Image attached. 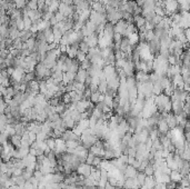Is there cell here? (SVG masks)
<instances>
[{
	"label": "cell",
	"mask_w": 190,
	"mask_h": 189,
	"mask_svg": "<svg viewBox=\"0 0 190 189\" xmlns=\"http://www.w3.org/2000/svg\"><path fill=\"white\" fill-rule=\"evenodd\" d=\"M106 9H107V15L106 16H107L108 22L116 25L119 20L122 19V12L119 9H115V8L109 7V6H106Z\"/></svg>",
	"instance_id": "obj_1"
},
{
	"label": "cell",
	"mask_w": 190,
	"mask_h": 189,
	"mask_svg": "<svg viewBox=\"0 0 190 189\" xmlns=\"http://www.w3.org/2000/svg\"><path fill=\"white\" fill-rule=\"evenodd\" d=\"M65 69H66V71H71V73H77L78 70L80 69V62L76 58H70L69 57L65 62Z\"/></svg>",
	"instance_id": "obj_2"
},
{
	"label": "cell",
	"mask_w": 190,
	"mask_h": 189,
	"mask_svg": "<svg viewBox=\"0 0 190 189\" xmlns=\"http://www.w3.org/2000/svg\"><path fill=\"white\" fill-rule=\"evenodd\" d=\"M25 75H26V70H25L23 68H21V67L15 68L12 75L10 76L11 81H12V82H21L22 79H23V77H25Z\"/></svg>",
	"instance_id": "obj_3"
},
{
	"label": "cell",
	"mask_w": 190,
	"mask_h": 189,
	"mask_svg": "<svg viewBox=\"0 0 190 189\" xmlns=\"http://www.w3.org/2000/svg\"><path fill=\"white\" fill-rule=\"evenodd\" d=\"M91 171H92V166L91 165H88L87 162H83V164H81L79 168L77 169V173L81 176H83L85 178H87L89 177L90 175H91Z\"/></svg>",
	"instance_id": "obj_4"
},
{
	"label": "cell",
	"mask_w": 190,
	"mask_h": 189,
	"mask_svg": "<svg viewBox=\"0 0 190 189\" xmlns=\"http://www.w3.org/2000/svg\"><path fill=\"white\" fill-rule=\"evenodd\" d=\"M129 23H130V22L126 21L124 19L119 20V21L115 25V32H118V34H120V35H122V36L124 37L126 30H127V28H128Z\"/></svg>",
	"instance_id": "obj_5"
},
{
	"label": "cell",
	"mask_w": 190,
	"mask_h": 189,
	"mask_svg": "<svg viewBox=\"0 0 190 189\" xmlns=\"http://www.w3.org/2000/svg\"><path fill=\"white\" fill-rule=\"evenodd\" d=\"M61 138L64 139V140H76V141H79L81 142V136H78V135H76L74 132H73L72 129H67L64 134H62V137Z\"/></svg>",
	"instance_id": "obj_6"
},
{
	"label": "cell",
	"mask_w": 190,
	"mask_h": 189,
	"mask_svg": "<svg viewBox=\"0 0 190 189\" xmlns=\"http://www.w3.org/2000/svg\"><path fill=\"white\" fill-rule=\"evenodd\" d=\"M87 76H88L87 70H85V69L80 68V69L78 70V73H77V76H76L74 81H76V82H80V84H85Z\"/></svg>",
	"instance_id": "obj_7"
},
{
	"label": "cell",
	"mask_w": 190,
	"mask_h": 189,
	"mask_svg": "<svg viewBox=\"0 0 190 189\" xmlns=\"http://www.w3.org/2000/svg\"><path fill=\"white\" fill-rule=\"evenodd\" d=\"M124 174L126 176V178H136V176L138 174V169H136L131 165H128V167L126 168Z\"/></svg>",
	"instance_id": "obj_8"
},
{
	"label": "cell",
	"mask_w": 190,
	"mask_h": 189,
	"mask_svg": "<svg viewBox=\"0 0 190 189\" xmlns=\"http://www.w3.org/2000/svg\"><path fill=\"white\" fill-rule=\"evenodd\" d=\"M92 10H95L99 14H103V15H107V9H106V6H103L100 1H97V2H94L92 3Z\"/></svg>",
	"instance_id": "obj_9"
},
{
	"label": "cell",
	"mask_w": 190,
	"mask_h": 189,
	"mask_svg": "<svg viewBox=\"0 0 190 189\" xmlns=\"http://www.w3.org/2000/svg\"><path fill=\"white\" fill-rule=\"evenodd\" d=\"M170 178H171V181L179 184V182L182 180L183 176L180 174L179 170H171V173H170Z\"/></svg>",
	"instance_id": "obj_10"
},
{
	"label": "cell",
	"mask_w": 190,
	"mask_h": 189,
	"mask_svg": "<svg viewBox=\"0 0 190 189\" xmlns=\"http://www.w3.org/2000/svg\"><path fill=\"white\" fill-rule=\"evenodd\" d=\"M28 17H29L30 19L32 20V22L36 21V20H39V19H41L42 18V14L36 9V10H30L29 12H28Z\"/></svg>",
	"instance_id": "obj_11"
},
{
	"label": "cell",
	"mask_w": 190,
	"mask_h": 189,
	"mask_svg": "<svg viewBox=\"0 0 190 189\" xmlns=\"http://www.w3.org/2000/svg\"><path fill=\"white\" fill-rule=\"evenodd\" d=\"M145 185L148 187V189H154V187L157 186V181H156L154 176H147Z\"/></svg>",
	"instance_id": "obj_12"
},
{
	"label": "cell",
	"mask_w": 190,
	"mask_h": 189,
	"mask_svg": "<svg viewBox=\"0 0 190 189\" xmlns=\"http://www.w3.org/2000/svg\"><path fill=\"white\" fill-rule=\"evenodd\" d=\"M31 37H33V34L30 31V30H23V31H20V39H21L23 42H27Z\"/></svg>",
	"instance_id": "obj_13"
},
{
	"label": "cell",
	"mask_w": 190,
	"mask_h": 189,
	"mask_svg": "<svg viewBox=\"0 0 190 189\" xmlns=\"http://www.w3.org/2000/svg\"><path fill=\"white\" fill-rule=\"evenodd\" d=\"M9 141H10L12 145L15 146L16 148H19V147H21V136H19V135L11 136V137H10V139H9Z\"/></svg>",
	"instance_id": "obj_14"
},
{
	"label": "cell",
	"mask_w": 190,
	"mask_h": 189,
	"mask_svg": "<svg viewBox=\"0 0 190 189\" xmlns=\"http://www.w3.org/2000/svg\"><path fill=\"white\" fill-rule=\"evenodd\" d=\"M31 145H32V142L29 138V134H28V131H26L25 135L21 137V147H30Z\"/></svg>",
	"instance_id": "obj_15"
},
{
	"label": "cell",
	"mask_w": 190,
	"mask_h": 189,
	"mask_svg": "<svg viewBox=\"0 0 190 189\" xmlns=\"http://www.w3.org/2000/svg\"><path fill=\"white\" fill-rule=\"evenodd\" d=\"M136 179L138 180V182L142 186V185H145V181H146L147 179V175L144 173V171H138V174L136 176Z\"/></svg>",
	"instance_id": "obj_16"
},
{
	"label": "cell",
	"mask_w": 190,
	"mask_h": 189,
	"mask_svg": "<svg viewBox=\"0 0 190 189\" xmlns=\"http://www.w3.org/2000/svg\"><path fill=\"white\" fill-rule=\"evenodd\" d=\"M46 142H47V145L48 147L51 149L52 151H55L56 150V147H57V142H56V139L52 138V137H49V138L46 140Z\"/></svg>",
	"instance_id": "obj_17"
},
{
	"label": "cell",
	"mask_w": 190,
	"mask_h": 189,
	"mask_svg": "<svg viewBox=\"0 0 190 189\" xmlns=\"http://www.w3.org/2000/svg\"><path fill=\"white\" fill-rule=\"evenodd\" d=\"M79 49H80L81 51H83L85 53H88V52H89V50H90V46H89V44H88L87 41L83 39V40H82V41L80 42Z\"/></svg>",
	"instance_id": "obj_18"
},
{
	"label": "cell",
	"mask_w": 190,
	"mask_h": 189,
	"mask_svg": "<svg viewBox=\"0 0 190 189\" xmlns=\"http://www.w3.org/2000/svg\"><path fill=\"white\" fill-rule=\"evenodd\" d=\"M113 96H109V94H105V100H103V102L108 106V107H110L111 109H112V105H113Z\"/></svg>",
	"instance_id": "obj_19"
},
{
	"label": "cell",
	"mask_w": 190,
	"mask_h": 189,
	"mask_svg": "<svg viewBox=\"0 0 190 189\" xmlns=\"http://www.w3.org/2000/svg\"><path fill=\"white\" fill-rule=\"evenodd\" d=\"M80 144L81 142L76 141V140H68V141H66V145H67V148H68V149H76V148L80 145Z\"/></svg>",
	"instance_id": "obj_20"
},
{
	"label": "cell",
	"mask_w": 190,
	"mask_h": 189,
	"mask_svg": "<svg viewBox=\"0 0 190 189\" xmlns=\"http://www.w3.org/2000/svg\"><path fill=\"white\" fill-rule=\"evenodd\" d=\"M100 96H101V94H100L99 91L92 92L91 97H90V101L92 102V103H95V105H97V103L99 102V100H100Z\"/></svg>",
	"instance_id": "obj_21"
},
{
	"label": "cell",
	"mask_w": 190,
	"mask_h": 189,
	"mask_svg": "<svg viewBox=\"0 0 190 189\" xmlns=\"http://www.w3.org/2000/svg\"><path fill=\"white\" fill-rule=\"evenodd\" d=\"M133 184H135V178H127L124 181V189H133Z\"/></svg>",
	"instance_id": "obj_22"
},
{
	"label": "cell",
	"mask_w": 190,
	"mask_h": 189,
	"mask_svg": "<svg viewBox=\"0 0 190 189\" xmlns=\"http://www.w3.org/2000/svg\"><path fill=\"white\" fill-rule=\"evenodd\" d=\"M86 58H87V53H85L83 51H81L80 49L78 50V53H77V56H76V59L79 61V62H83L85 60H86Z\"/></svg>",
	"instance_id": "obj_23"
},
{
	"label": "cell",
	"mask_w": 190,
	"mask_h": 189,
	"mask_svg": "<svg viewBox=\"0 0 190 189\" xmlns=\"http://www.w3.org/2000/svg\"><path fill=\"white\" fill-rule=\"evenodd\" d=\"M144 173L147 175V176H154V165L150 162L148 166L146 167V169L144 170Z\"/></svg>",
	"instance_id": "obj_24"
},
{
	"label": "cell",
	"mask_w": 190,
	"mask_h": 189,
	"mask_svg": "<svg viewBox=\"0 0 190 189\" xmlns=\"http://www.w3.org/2000/svg\"><path fill=\"white\" fill-rule=\"evenodd\" d=\"M15 3H16V8H17V9L22 10L23 8L28 5V1H27V0H17Z\"/></svg>",
	"instance_id": "obj_25"
},
{
	"label": "cell",
	"mask_w": 190,
	"mask_h": 189,
	"mask_svg": "<svg viewBox=\"0 0 190 189\" xmlns=\"http://www.w3.org/2000/svg\"><path fill=\"white\" fill-rule=\"evenodd\" d=\"M122 39H124V36H122V35H120V34H118V32H115L113 38H112L113 44L115 45H120L121 44V41H122Z\"/></svg>",
	"instance_id": "obj_26"
},
{
	"label": "cell",
	"mask_w": 190,
	"mask_h": 189,
	"mask_svg": "<svg viewBox=\"0 0 190 189\" xmlns=\"http://www.w3.org/2000/svg\"><path fill=\"white\" fill-rule=\"evenodd\" d=\"M107 6L115 8V9H119V7L121 6V1L120 0H109V2H108Z\"/></svg>",
	"instance_id": "obj_27"
},
{
	"label": "cell",
	"mask_w": 190,
	"mask_h": 189,
	"mask_svg": "<svg viewBox=\"0 0 190 189\" xmlns=\"http://www.w3.org/2000/svg\"><path fill=\"white\" fill-rule=\"evenodd\" d=\"M17 21V28L19 31H23V30L26 29V27H25V21H23V18H19V19H17L16 20Z\"/></svg>",
	"instance_id": "obj_28"
},
{
	"label": "cell",
	"mask_w": 190,
	"mask_h": 189,
	"mask_svg": "<svg viewBox=\"0 0 190 189\" xmlns=\"http://www.w3.org/2000/svg\"><path fill=\"white\" fill-rule=\"evenodd\" d=\"M33 176V173L32 171H29V170H27V169H23V173H22V177L28 181L31 179V177Z\"/></svg>",
	"instance_id": "obj_29"
},
{
	"label": "cell",
	"mask_w": 190,
	"mask_h": 189,
	"mask_svg": "<svg viewBox=\"0 0 190 189\" xmlns=\"http://www.w3.org/2000/svg\"><path fill=\"white\" fill-rule=\"evenodd\" d=\"M49 138V136L47 134H44V131H40L39 134H37V140H40V141H44Z\"/></svg>",
	"instance_id": "obj_30"
},
{
	"label": "cell",
	"mask_w": 190,
	"mask_h": 189,
	"mask_svg": "<svg viewBox=\"0 0 190 189\" xmlns=\"http://www.w3.org/2000/svg\"><path fill=\"white\" fill-rule=\"evenodd\" d=\"M27 6H28L31 10H36V9H38V1H37V0H29Z\"/></svg>",
	"instance_id": "obj_31"
},
{
	"label": "cell",
	"mask_w": 190,
	"mask_h": 189,
	"mask_svg": "<svg viewBox=\"0 0 190 189\" xmlns=\"http://www.w3.org/2000/svg\"><path fill=\"white\" fill-rule=\"evenodd\" d=\"M95 155L92 153H90L89 151V155H88V157H87V159H86V162H87L88 165H91L92 166V164H94V160H95Z\"/></svg>",
	"instance_id": "obj_32"
},
{
	"label": "cell",
	"mask_w": 190,
	"mask_h": 189,
	"mask_svg": "<svg viewBox=\"0 0 190 189\" xmlns=\"http://www.w3.org/2000/svg\"><path fill=\"white\" fill-rule=\"evenodd\" d=\"M33 176L36 177L37 179L39 180V181H41L42 179H44V175L40 171V170H35V173H33Z\"/></svg>",
	"instance_id": "obj_33"
},
{
	"label": "cell",
	"mask_w": 190,
	"mask_h": 189,
	"mask_svg": "<svg viewBox=\"0 0 190 189\" xmlns=\"http://www.w3.org/2000/svg\"><path fill=\"white\" fill-rule=\"evenodd\" d=\"M108 182H109L110 185H112L113 187H117L118 179L117 178H115V177H109V178H108Z\"/></svg>",
	"instance_id": "obj_34"
},
{
	"label": "cell",
	"mask_w": 190,
	"mask_h": 189,
	"mask_svg": "<svg viewBox=\"0 0 190 189\" xmlns=\"http://www.w3.org/2000/svg\"><path fill=\"white\" fill-rule=\"evenodd\" d=\"M8 171H9V167L7 166L6 162L2 161V164H1V174H8Z\"/></svg>",
	"instance_id": "obj_35"
},
{
	"label": "cell",
	"mask_w": 190,
	"mask_h": 189,
	"mask_svg": "<svg viewBox=\"0 0 190 189\" xmlns=\"http://www.w3.org/2000/svg\"><path fill=\"white\" fill-rule=\"evenodd\" d=\"M22 173H23V169H20V168H15V169H14V174H12V176H15V177H19V176H22Z\"/></svg>",
	"instance_id": "obj_36"
},
{
	"label": "cell",
	"mask_w": 190,
	"mask_h": 189,
	"mask_svg": "<svg viewBox=\"0 0 190 189\" xmlns=\"http://www.w3.org/2000/svg\"><path fill=\"white\" fill-rule=\"evenodd\" d=\"M55 16H56V18H57V20H58L59 22H60V21H64V20L66 19V17L62 15L61 12H59V11H57V12L55 14Z\"/></svg>",
	"instance_id": "obj_37"
},
{
	"label": "cell",
	"mask_w": 190,
	"mask_h": 189,
	"mask_svg": "<svg viewBox=\"0 0 190 189\" xmlns=\"http://www.w3.org/2000/svg\"><path fill=\"white\" fill-rule=\"evenodd\" d=\"M28 134H29V138L31 140V142H35L37 140V134L32 132V131H28Z\"/></svg>",
	"instance_id": "obj_38"
},
{
	"label": "cell",
	"mask_w": 190,
	"mask_h": 189,
	"mask_svg": "<svg viewBox=\"0 0 190 189\" xmlns=\"http://www.w3.org/2000/svg\"><path fill=\"white\" fill-rule=\"evenodd\" d=\"M136 161V157H132V156H129V160H128V164L129 165H133V162Z\"/></svg>",
	"instance_id": "obj_39"
},
{
	"label": "cell",
	"mask_w": 190,
	"mask_h": 189,
	"mask_svg": "<svg viewBox=\"0 0 190 189\" xmlns=\"http://www.w3.org/2000/svg\"><path fill=\"white\" fill-rule=\"evenodd\" d=\"M30 155H32V156H37V150L36 149L30 148Z\"/></svg>",
	"instance_id": "obj_40"
},
{
	"label": "cell",
	"mask_w": 190,
	"mask_h": 189,
	"mask_svg": "<svg viewBox=\"0 0 190 189\" xmlns=\"http://www.w3.org/2000/svg\"><path fill=\"white\" fill-rule=\"evenodd\" d=\"M105 189H115V187L112 186V185H110L109 182H107V185H106V188Z\"/></svg>",
	"instance_id": "obj_41"
},
{
	"label": "cell",
	"mask_w": 190,
	"mask_h": 189,
	"mask_svg": "<svg viewBox=\"0 0 190 189\" xmlns=\"http://www.w3.org/2000/svg\"><path fill=\"white\" fill-rule=\"evenodd\" d=\"M101 3H103V6H107L108 5V2H109V0H99Z\"/></svg>",
	"instance_id": "obj_42"
},
{
	"label": "cell",
	"mask_w": 190,
	"mask_h": 189,
	"mask_svg": "<svg viewBox=\"0 0 190 189\" xmlns=\"http://www.w3.org/2000/svg\"><path fill=\"white\" fill-rule=\"evenodd\" d=\"M140 189H148V187H147L146 185H142V186L140 187Z\"/></svg>",
	"instance_id": "obj_43"
},
{
	"label": "cell",
	"mask_w": 190,
	"mask_h": 189,
	"mask_svg": "<svg viewBox=\"0 0 190 189\" xmlns=\"http://www.w3.org/2000/svg\"><path fill=\"white\" fill-rule=\"evenodd\" d=\"M188 161H189V165H190V160H188Z\"/></svg>",
	"instance_id": "obj_44"
}]
</instances>
